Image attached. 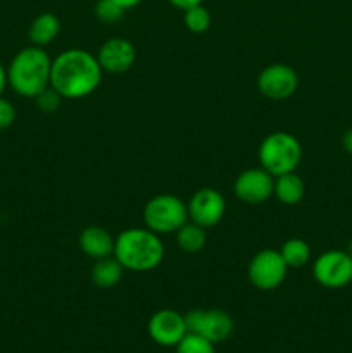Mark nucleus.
I'll use <instances>...</instances> for the list:
<instances>
[{"label": "nucleus", "mask_w": 352, "mask_h": 353, "mask_svg": "<svg viewBox=\"0 0 352 353\" xmlns=\"http://www.w3.org/2000/svg\"><path fill=\"white\" fill-rule=\"evenodd\" d=\"M188 333L200 334L214 345L228 340L233 333V319L221 309H195L185 314Z\"/></svg>", "instance_id": "6e6552de"}, {"label": "nucleus", "mask_w": 352, "mask_h": 353, "mask_svg": "<svg viewBox=\"0 0 352 353\" xmlns=\"http://www.w3.org/2000/svg\"><path fill=\"white\" fill-rule=\"evenodd\" d=\"M188 221V209L182 199L169 193L154 196L144 207L145 228L161 234L176 233Z\"/></svg>", "instance_id": "39448f33"}, {"label": "nucleus", "mask_w": 352, "mask_h": 353, "mask_svg": "<svg viewBox=\"0 0 352 353\" xmlns=\"http://www.w3.org/2000/svg\"><path fill=\"white\" fill-rule=\"evenodd\" d=\"M113 255L124 271L147 272L162 262L164 245L161 236L148 228H130L116 236Z\"/></svg>", "instance_id": "f03ea898"}, {"label": "nucleus", "mask_w": 352, "mask_h": 353, "mask_svg": "<svg viewBox=\"0 0 352 353\" xmlns=\"http://www.w3.org/2000/svg\"><path fill=\"white\" fill-rule=\"evenodd\" d=\"M275 178L262 168L242 171L235 179V195L247 205H259L273 196Z\"/></svg>", "instance_id": "9b49d317"}, {"label": "nucleus", "mask_w": 352, "mask_h": 353, "mask_svg": "<svg viewBox=\"0 0 352 353\" xmlns=\"http://www.w3.org/2000/svg\"><path fill=\"white\" fill-rule=\"evenodd\" d=\"M59 31H61V21H59V17L52 12H41L31 21L28 37H30L31 45L43 48L45 45L52 43L57 38Z\"/></svg>", "instance_id": "dca6fc26"}, {"label": "nucleus", "mask_w": 352, "mask_h": 353, "mask_svg": "<svg viewBox=\"0 0 352 353\" xmlns=\"http://www.w3.org/2000/svg\"><path fill=\"white\" fill-rule=\"evenodd\" d=\"M95 57L104 72L121 74V72H126L128 69H131V65L135 64L137 48L126 38L116 37L104 41Z\"/></svg>", "instance_id": "ddd939ff"}, {"label": "nucleus", "mask_w": 352, "mask_h": 353, "mask_svg": "<svg viewBox=\"0 0 352 353\" xmlns=\"http://www.w3.org/2000/svg\"><path fill=\"white\" fill-rule=\"evenodd\" d=\"M257 88L266 99H290L299 88V76L295 69L286 64H269L259 72Z\"/></svg>", "instance_id": "1a4fd4ad"}, {"label": "nucleus", "mask_w": 352, "mask_h": 353, "mask_svg": "<svg viewBox=\"0 0 352 353\" xmlns=\"http://www.w3.org/2000/svg\"><path fill=\"white\" fill-rule=\"evenodd\" d=\"M123 272L124 268L119 264V261L114 255H109V257L97 259L93 262L92 269H90V279L99 288L109 290L123 279Z\"/></svg>", "instance_id": "2eb2a0df"}, {"label": "nucleus", "mask_w": 352, "mask_h": 353, "mask_svg": "<svg viewBox=\"0 0 352 353\" xmlns=\"http://www.w3.org/2000/svg\"><path fill=\"white\" fill-rule=\"evenodd\" d=\"M168 2L171 3L173 7H176V9L186 10L193 6H199V3H202L204 0H168Z\"/></svg>", "instance_id": "393cba45"}, {"label": "nucleus", "mask_w": 352, "mask_h": 353, "mask_svg": "<svg viewBox=\"0 0 352 353\" xmlns=\"http://www.w3.org/2000/svg\"><path fill=\"white\" fill-rule=\"evenodd\" d=\"M52 59L41 47L23 48L7 65L9 86L24 99H35L38 93L50 86Z\"/></svg>", "instance_id": "7ed1b4c3"}, {"label": "nucleus", "mask_w": 352, "mask_h": 353, "mask_svg": "<svg viewBox=\"0 0 352 353\" xmlns=\"http://www.w3.org/2000/svg\"><path fill=\"white\" fill-rule=\"evenodd\" d=\"M33 100L37 102V107L41 112H55L64 99H62L52 86H47V88L41 93H38Z\"/></svg>", "instance_id": "5701e85b"}, {"label": "nucleus", "mask_w": 352, "mask_h": 353, "mask_svg": "<svg viewBox=\"0 0 352 353\" xmlns=\"http://www.w3.org/2000/svg\"><path fill=\"white\" fill-rule=\"evenodd\" d=\"M176 243L186 254H197V252L202 250L206 247L207 234L206 228L199 226V224L192 223V221H186L178 231H176Z\"/></svg>", "instance_id": "a211bd4d"}, {"label": "nucleus", "mask_w": 352, "mask_h": 353, "mask_svg": "<svg viewBox=\"0 0 352 353\" xmlns=\"http://www.w3.org/2000/svg\"><path fill=\"white\" fill-rule=\"evenodd\" d=\"M342 147H344L347 154L352 155V128H349L344 133V137H342Z\"/></svg>", "instance_id": "a878e982"}, {"label": "nucleus", "mask_w": 352, "mask_h": 353, "mask_svg": "<svg viewBox=\"0 0 352 353\" xmlns=\"http://www.w3.org/2000/svg\"><path fill=\"white\" fill-rule=\"evenodd\" d=\"M176 353H216L213 341L195 333H186L176 345Z\"/></svg>", "instance_id": "4be33fe9"}, {"label": "nucleus", "mask_w": 352, "mask_h": 353, "mask_svg": "<svg viewBox=\"0 0 352 353\" xmlns=\"http://www.w3.org/2000/svg\"><path fill=\"white\" fill-rule=\"evenodd\" d=\"M147 330L152 341L161 347H176L188 333L185 316L173 309L157 310L148 321Z\"/></svg>", "instance_id": "f8f14e48"}, {"label": "nucleus", "mask_w": 352, "mask_h": 353, "mask_svg": "<svg viewBox=\"0 0 352 353\" xmlns=\"http://www.w3.org/2000/svg\"><path fill=\"white\" fill-rule=\"evenodd\" d=\"M211 21H213L211 19V12L202 3L183 10V24H185V28L190 33H206L211 28Z\"/></svg>", "instance_id": "aec40b11"}, {"label": "nucleus", "mask_w": 352, "mask_h": 353, "mask_svg": "<svg viewBox=\"0 0 352 353\" xmlns=\"http://www.w3.org/2000/svg\"><path fill=\"white\" fill-rule=\"evenodd\" d=\"M102 74L95 55L83 48H69L52 59L50 86L62 99H85L99 88Z\"/></svg>", "instance_id": "f257e3e1"}, {"label": "nucleus", "mask_w": 352, "mask_h": 353, "mask_svg": "<svg viewBox=\"0 0 352 353\" xmlns=\"http://www.w3.org/2000/svg\"><path fill=\"white\" fill-rule=\"evenodd\" d=\"M7 85H9V81H7V68L0 62V97L6 92Z\"/></svg>", "instance_id": "bb28decb"}, {"label": "nucleus", "mask_w": 352, "mask_h": 353, "mask_svg": "<svg viewBox=\"0 0 352 353\" xmlns=\"http://www.w3.org/2000/svg\"><path fill=\"white\" fill-rule=\"evenodd\" d=\"M261 168L273 178L293 172L302 161V145L293 134L276 131L261 141L257 150Z\"/></svg>", "instance_id": "20e7f679"}, {"label": "nucleus", "mask_w": 352, "mask_h": 353, "mask_svg": "<svg viewBox=\"0 0 352 353\" xmlns=\"http://www.w3.org/2000/svg\"><path fill=\"white\" fill-rule=\"evenodd\" d=\"M313 276L323 288H345L352 283V254L347 250L323 252L314 261Z\"/></svg>", "instance_id": "423d86ee"}, {"label": "nucleus", "mask_w": 352, "mask_h": 353, "mask_svg": "<svg viewBox=\"0 0 352 353\" xmlns=\"http://www.w3.org/2000/svg\"><path fill=\"white\" fill-rule=\"evenodd\" d=\"M95 17L104 24H114L121 21L126 14V9L119 6L114 0H97L95 7H93Z\"/></svg>", "instance_id": "412c9836"}, {"label": "nucleus", "mask_w": 352, "mask_h": 353, "mask_svg": "<svg viewBox=\"0 0 352 353\" xmlns=\"http://www.w3.org/2000/svg\"><path fill=\"white\" fill-rule=\"evenodd\" d=\"M278 252L289 269L302 268L311 259L309 245H307V241L300 240V238H290V240H286Z\"/></svg>", "instance_id": "6ab92c4d"}, {"label": "nucleus", "mask_w": 352, "mask_h": 353, "mask_svg": "<svg viewBox=\"0 0 352 353\" xmlns=\"http://www.w3.org/2000/svg\"><path fill=\"white\" fill-rule=\"evenodd\" d=\"M114 2H117L121 7H123V9L128 10V9H133V7H137L141 0H114Z\"/></svg>", "instance_id": "cd10ccee"}, {"label": "nucleus", "mask_w": 352, "mask_h": 353, "mask_svg": "<svg viewBox=\"0 0 352 353\" xmlns=\"http://www.w3.org/2000/svg\"><path fill=\"white\" fill-rule=\"evenodd\" d=\"M114 240L107 230L100 226H88L78 238L79 250L90 259H104L114 254Z\"/></svg>", "instance_id": "4468645a"}, {"label": "nucleus", "mask_w": 352, "mask_h": 353, "mask_svg": "<svg viewBox=\"0 0 352 353\" xmlns=\"http://www.w3.org/2000/svg\"><path fill=\"white\" fill-rule=\"evenodd\" d=\"M286 271L289 268L280 252L273 250V248H264L251 259L247 274L248 281L254 288L261 290V292H271V290L282 286L286 278Z\"/></svg>", "instance_id": "0eeeda50"}, {"label": "nucleus", "mask_w": 352, "mask_h": 353, "mask_svg": "<svg viewBox=\"0 0 352 353\" xmlns=\"http://www.w3.org/2000/svg\"><path fill=\"white\" fill-rule=\"evenodd\" d=\"M304 193H306V185H304L302 178L295 171L275 178L273 195L283 205H297L304 199Z\"/></svg>", "instance_id": "f3484780"}, {"label": "nucleus", "mask_w": 352, "mask_h": 353, "mask_svg": "<svg viewBox=\"0 0 352 353\" xmlns=\"http://www.w3.org/2000/svg\"><path fill=\"white\" fill-rule=\"evenodd\" d=\"M186 209H188V219L207 230L221 223L226 212V202L217 190L200 188L190 196Z\"/></svg>", "instance_id": "9d476101"}, {"label": "nucleus", "mask_w": 352, "mask_h": 353, "mask_svg": "<svg viewBox=\"0 0 352 353\" xmlns=\"http://www.w3.org/2000/svg\"><path fill=\"white\" fill-rule=\"evenodd\" d=\"M16 121V109H14L12 102L0 97V131L10 128Z\"/></svg>", "instance_id": "b1692460"}]
</instances>
